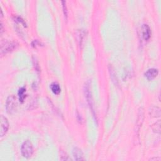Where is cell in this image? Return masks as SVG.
Listing matches in <instances>:
<instances>
[{"mask_svg": "<svg viewBox=\"0 0 161 161\" xmlns=\"http://www.w3.org/2000/svg\"><path fill=\"white\" fill-rule=\"evenodd\" d=\"M9 128V123L7 118L3 115L1 116V126H0V135L3 137L7 132Z\"/></svg>", "mask_w": 161, "mask_h": 161, "instance_id": "5b68a950", "label": "cell"}, {"mask_svg": "<svg viewBox=\"0 0 161 161\" xmlns=\"http://www.w3.org/2000/svg\"><path fill=\"white\" fill-rule=\"evenodd\" d=\"M110 75H111V78L113 80V81L115 83V84H117V83H118V79L116 78V74L114 71V70L111 68H110Z\"/></svg>", "mask_w": 161, "mask_h": 161, "instance_id": "7c38bea8", "label": "cell"}, {"mask_svg": "<svg viewBox=\"0 0 161 161\" xmlns=\"http://www.w3.org/2000/svg\"><path fill=\"white\" fill-rule=\"evenodd\" d=\"M76 35L79 47L82 49L85 42V39L86 37V31L84 30H79L77 31Z\"/></svg>", "mask_w": 161, "mask_h": 161, "instance_id": "8992f818", "label": "cell"}, {"mask_svg": "<svg viewBox=\"0 0 161 161\" xmlns=\"http://www.w3.org/2000/svg\"><path fill=\"white\" fill-rule=\"evenodd\" d=\"M60 160H70L71 159L69 157V156L63 151H61L60 153Z\"/></svg>", "mask_w": 161, "mask_h": 161, "instance_id": "4fadbf2b", "label": "cell"}, {"mask_svg": "<svg viewBox=\"0 0 161 161\" xmlns=\"http://www.w3.org/2000/svg\"><path fill=\"white\" fill-rule=\"evenodd\" d=\"M18 46V44L15 42H5L4 44H2L1 46V54H6L8 52L16 49Z\"/></svg>", "mask_w": 161, "mask_h": 161, "instance_id": "3957f363", "label": "cell"}, {"mask_svg": "<svg viewBox=\"0 0 161 161\" xmlns=\"http://www.w3.org/2000/svg\"><path fill=\"white\" fill-rule=\"evenodd\" d=\"M21 152L22 155L26 159H28L31 157L34 152V149L33 145H32L31 143L29 140H26L23 142V144L21 145Z\"/></svg>", "mask_w": 161, "mask_h": 161, "instance_id": "7a4b0ae2", "label": "cell"}, {"mask_svg": "<svg viewBox=\"0 0 161 161\" xmlns=\"http://www.w3.org/2000/svg\"><path fill=\"white\" fill-rule=\"evenodd\" d=\"M17 108V102L16 98L13 95L10 96L7 100L6 103V109L8 113L11 114L13 113Z\"/></svg>", "mask_w": 161, "mask_h": 161, "instance_id": "277c9868", "label": "cell"}, {"mask_svg": "<svg viewBox=\"0 0 161 161\" xmlns=\"http://www.w3.org/2000/svg\"><path fill=\"white\" fill-rule=\"evenodd\" d=\"M142 37L145 40L147 41L148 40H149L151 36V31L148 25H146V24L143 25L142 27Z\"/></svg>", "mask_w": 161, "mask_h": 161, "instance_id": "52a82bcc", "label": "cell"}, {"mask_svg": "<svg viewBox=\"0 0 161 161\" xmlns=\"http://www.w3.org/2000/svg\"><path fill=\"white\" fill-rule=\"evenodd\" d=\"M159 74V71L157 69H149L145 73V78L149 80V81H152L154 79H155L157 75Z\"/></svg>", "mask_w": 161, "mask_h": 161, "instance_id": "ba28073f", "label": "cell"}, {"mask_svg": "<svg viewBox=\"0 0 161 161\" xmlns=\"http://www.w3.org/2000/svg\"><path fill=\"white\" fill-rule=\"evenodd\" d=\"M73 154L76 160H83L84 159L82 150L78 147H74L73 149Z\"/></svg>", "mask_w": 161, "mask_h": 161, "instance_id": "9c48e42d", "label": "cell"}, {"mask_svg": "<svg viewBox=\"0 0 161 161\" xmlns=\"http://www.w3.org/2000/svg\"><path fill=\"white\" fill-rule=\"evenodd\" d=\"M26 89L25 88H21L19 89L18 91V96H19V100L21 103H23L24 102V100L26 98V94H25Z\"/></svg>", "mask_w": 161, "mask_h": 161, "instance_id": "8fae6325", "label": "cell"}, {"mask_svg": "<svg viewBox=\"0 0 161 161\" xmlns=\"http://www.w3.org/2000/svg\"><path fill=\"white\" fill-rule=\"evenodd\" d=\"M84 94H85V98L87 100L88 105H89L91 110L92 111L94 116L95 117L94 107H93V100H92V92H91V82L90 81V80H88L85 83V85L84 87Z\"/></svg>", "mask_w": 161, "mask_h": 161, "instance_id": "6da1fadb", "label": "cell"}, {"mask_svg": "<svg viewBox=\"0 0 161 161\" xmlns=\"http://www.w3.org/2000/svg\"><path fill=\"white\" fill-rule=\"evenodd\" d=\"M62 7H63V12H64V16H65L66 19L67 20L68 18V10H67V7H66V2L63 1L62 2Z\"/></svg>", "mask_w": 161, "mask_h": 161, "instance_id": "5bb4252c", "label": "cell"}, {"mask_svg": "<svg viewBox=\"0 0 161 161\" xmlns=\"http://www.w3.org/2000/svg\"><path fill=\"white\" fill-rule=\"evenodd\" d=\"M50 89L52 91V92L55 94H59L60 91H61V89L60 88V86L58 83H54L50 85Z\"/></svg>", "mask_w": 161, "mask_h": 161, "instance_id": "30bf717a", "label": "cell"}]
</instances>
